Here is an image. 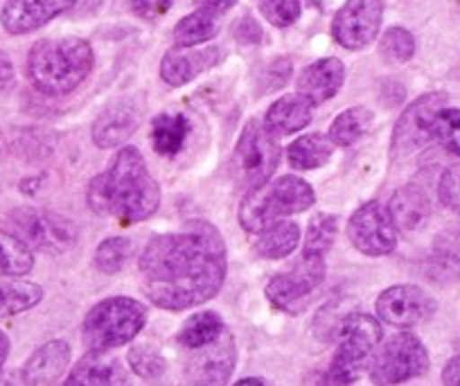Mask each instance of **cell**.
<instances>
[{
	"instance_id": "1",
	"label": "cell",
	"mask_w": 460,
	"mask_h": 386,
	"mask_svg": "<svg viewBox=\"0 0 460 386\" xmlns=\"http://www.w3.org/2000/svg\"><path fill=\"white\" fill-rule=\"evenodd\" d=\"M226 272L224 238L208 220H190L174 233L154 235L138 260L145 296L167 312H183L215 299Z\"/></svg>"
},
{
	"instance_id": "2",
	"label": "cell",
	"mask_w": 460,
	"mask_h": 386,
	"mask_svg": "<svg viewBox=\"0 0 460 386\" xmlns=\"http://www.w3.org/2000/svg\"><path fill=\"white\" fill-rule=\"evenodd\" d=\"M104 190L109 215L122 224H138L149 220L161 206V188L154 181L143 154L127 145L115 154L104 172Z\"/></svg>"
},
{
	"instance_id": "3",
	"label": "cell",
	"mask_w": 460,
	"mask_h": 386,
	"mask_svg": "<svg viewBox=\"0 0 460 386\" xmlns=\"http://www.w3.org/2000/svg\"><path fill=\"white\" fill-rule=\"evenodd\" d=\"M95 66V52L86 39H41L28 55V77L39 93L61 97L82 86Z\"/></svg>"
},
{
	"instance_id": "4",
	"label": "cell",
	"mask_w": 460,
	"mask_h": 386,
	"mask_svg": "<svg viewBox=\"0 0 460 386\" xmlns=\"http://www.w3.org/2000/svg\"><path fill=\"white\" fill-rule=\"evenodd\" d=\"M314 202H316V194L307 181L291 175L278 176L246 193L240 206V224L246 233L258 235L285 217L307 211L314 206Z\"/></svg>"
},
{
	"instance_id": "5",
	"label": "cell",
	"mask_w": 460,
	"mask_h": 386,
	"mask_svg": "<svg viewBox=\"0 0 460 386\" xmlns=\"http://www.w3.org/2000/svg\"><path fill=\"white\" fill-rule=\"evenodd\" d=\"M147 323V308L131 296H111L88 310L82 341L93 353H111L131 344Z\"/></svg>"
},
{
	"instance_id": "6",
	"label": "cell",
	"mask_w": 460,
	"mask_h": 386,
	"mask_svg": "<svg viewBox=\"0 0 460 386\" xmlns=\"http://www.w3.org/2000/svg\"><path fill=\"white\" fill-rule=\"evenodd\" d=\"M382 344V323L364 312L348 314L339 326V346L321 386H352L370 366L375 350Z\"/></svg>"
},
{
	"instance_id": "7",
	"label": "cell",
	"mask_w": 460,
	"mask_h": 386,
	"mask_svg": "<svg viewBox=\"0 0 460 386\" xmlns=\"http://www.w3.org/2000/svg\"><path fill=\"white\" fill-rule=\"evenodd\" d=\"M282 149L278 136H273L262 120H249L237 139L235 152L230 158V175L244 190H255L267 184L278 170Z\"/></svg>"
},
{
	"instance_id": "8",
	"label": "cell",
	"mask_w": 460,
	"mask_h": 386,
	"mask_svg": "<svg viewBox=\"0 0 460 386\" xmlns=\"http://www.w3.org/2000/svg\"><path fill=\"white\" fill-rule=\"evenodd\" d=\"M429 366L431 359L427 346L411 332H402L379 344L370 359L368 375L375 386H400L422 377Z\"/></svg>"
},
{
	"instance_id": "9",
	"label": "cell",
	"mask_w": 460,
	"mask_h": 386,
	"mask_svg": "<svg viewBox=\"0 0 460 386\" xmlns=\"http://www.w3.org/2000/svg\"><path fill=\"white\" fill-rule=\"evenodd\" d=\"M7 224L10 233L32 251L37 248V251L61 256L77 244V226L59 212L30 206L14 208L7 215Z\"/></svg>"
},
{
	"instance_id": "10",
	"label": "cell",
	"mask_w": 460,
	"mask_h": 386,
	"mask_svg": "<svg viewBox=\"0 0 460 386\" xmlns=\"http://www.w3.org/2000/svg\"><path fill=\"white\" fill-rule=\"evenodd\" d=\"M449 95L442 91L424 93L418 100L411 102L404 113L397 120L391 136V157L406 158L411 154L420 152L424 145L433 140V122L438 113L447 106Z\"/></svg>"
},
{
	"instance_id": "11",
	"label": "cell",
	"mask_w": 460,
	"mask_h": 386,
	"mask_svg": "<svg viewBox=\"0 0 460 386\" xmlns=\"http://www.w3.org/2000/svg\"><path fill=\"white\" fill-rule=\"evenodd\" d=\"M325 281V260L321 257L300 256L298 263L285 274H278L267 283L269 303L287 314H298L305 310L309 296Z\"/></svg>"
},
{
	"instance_id": "12",
	"label": "cell",
	"mask_w": 460,
	"mask_h": 386,
	"mask_svg": "<svg viewBox=\"0 0 460 386\" xmlns=\"http://www.w3.org/2000/svg\"><path fill=\"white\" fill-rule=\"evenodd\" d=\"M348 238L352 247L368 257H382L395 251L397 229L388 208L379 202H368L352 212L348 221Z\"/></svg>"
},
{
	"instance_id": "13",
	"label": "cell",
	"mask_w": 460,
	"mask_h": 386,
	"mask_svg": "<svg viewBox=\"0 0 460 386\" xmlns=\"http://www.w3.org/2000/svg\"><path fill=\"white\" fill-rule=\"evenodd\" d=\"M382 21V0H345L332 21V37L345 50H361L377 39Z\"/></svg>"
},
{
	"instance_id": "14",
	"label": "cell",
	"mask_w": 460,
	"mask_h": 386,
	"mask_svg": "<svg viewBox=\"0 0 460 386\" xmlns=\"http://www.w3.org/2000/svg\"><path fill=\"white\" fill-rule=\"evenodd\" d=\"M375 310L384 323L409 330L431 321L438 312V301L418 285H393L379 294Z\"/></svg>"
},
{
	"instance_id": "15",
	"label": "cell",
	"mask_w": 460,
	"mask_h": 386,
	"mask_svg": "<svg viewBox=\"0 0 460 386\" xmlns=\"http://www.w3.org/2000/svg\"><path fill=\"white\" fill-rule=\"evenodd\" d=\"M190 353L192 355L185 364V377L190 386H228L230 375L237 366L235 337L228 330H224V335L210 346Z\"/></svg>"
},
{
	"instance_id": "16",
	"label": "cell",
	"mask_w": 460,
	"mask_h": 386,
	"mask_svg": "<svg viewBox=\"0 0 460 386\" xmlns=\"http://www.w3.org/2000/svg\"><path fill=\"white\" fill-rule=\"evenodd\" d=\"M75 3L77 0H5L0 23L5 32L21 37V34L34 32L55 21L57 16L73 10Z\"/></svg>"
},
{
	"instance_id": "17",
	"label": "cell",
	"mask_w": 460,
	"mask_h": 386,
	"mask_svg": "<svg viewBox=\"0 0 460 386\" xmlns=\"http://www.w3.org/2000/svg\"><path fill=\"white\" fill-rule=\"evenodd\" d=\"M224 52L217 46L208 48H179L174 46L165 52L161 61V77L167 86H185L206 70L215 68L221 61Z\"/></svg>"
},
{
	"instance_id": "18",
	"label": "cell",
	"mask_w": 460,
	"mask_h": 386,
	"mask_svg": "<svg viewBox=\"0 0 460 386\" xmlns=\"http://www.w3.org/2000/svg\"><path fill=\"white\" fill-rule=\"evenodd\" d=\"M64 386H131V373L113 355L88 350L68 373Z\"/></svg>"
},
{
	"instance_id": "19",
	"label": "cell",
	"mask_w": 460,
	"mask_h": 386,
	"mask_svg": "<svg viewBox=\"0 0 460 386\" xmlns=\"http://www.w3.org/2000/svg\"><path fill=\"white\" fill-rule=\"evenodd\" d=\"M140 113L138 106L129 100L113 102L100 113V118L93 122V143L100 149L120 148L125 140L131 139L138 129Z\"/></svg>"
},
{
	"instance_id": "20",
	"label": "cell",
	"mask_w": 460,
	"mask_h": 386,
	"mask_svg": "<svg viewBox=\"0 0 460 386\" xmlns=\"http://www.w3.org/2000/svg\"><path fill=\"white\" fill-rule=\"evenodd\" d=\"M343 82V61L336 59V57H325V59H318L314 61V64H309L307 68L300 73L298 82H296V91H298V95H303L305 100H309L316 106L332 100V97L341 91Z\"/></svg>"
},
{
	"instance_id": "21",
	"label": "cell",
	"mask_w": 460,
	"mask_h": 386,
	"mask_svg": "<svg viewBox=\"0 0 460 386\" xmlns=\"http://www.w3.org/2000/svg\"><path fill=\"white\" fill-rule=\"evenodd\" d=\"M70 364V346L64 339H52L30 355L21 368L25 386H50L59 380Z\"/></svg>"
},
{
	"instance_id": "22",
	"label": "cell",
	"mask_w": 460,
	"mask_h": 386,
	"mask_svg": "<svg viewBox=\"0 0 460 386\" xmlns=\"http://www.w3.org/2000/svg\"><path fill=\"white\" fill-rule=\"evenodd\" d=\"M388 215H391L393 224L397 230H418L427 224L429 215H431V202L429 194L424 193L420 185H402L393 193L391 202H388Z\"/></svg>"
},
{
	"instance_id": "23",
	"label": "cell",
	"mask_w": 460,
	"mask_h": 386,
	"mask_svg": "<svg viewBox=\"0 0 460 386\" xmlns=\"http://www.w3.org/2000/svg\"><path fill=\"white\" fill-rule=\"evenodd\" d=\"M314 115V104L309 100H305L303 95L294 93V95H285L280 100L273 102L267 109L262 122L267 124V129L273 136H291L300 129L307 127L312 122Z\"/></svg>"
},
{
	"instance_id": "24",
	"label": "cell",
	"mask_w": 460,
	"mask_h": 386,
	"mask_svg": "<svg viewBox=\"0 0 460 386\" xmlns=\"http://www.w3.org/2000/svg\"><path fill=\"white\" fill-rule=\"evenodd\" d=\"M300 244V226L296 221L282 220L258 233L255 239V253L267 260H282L291 256Z\"/></svg>"
},
{
	"instance_id": "25",
	"label": "cell",
	"mask_w": 460,
	"mask_h": 386,
	"mask_svg": "<svg viewBox=\"0 0 460 386\" xmlns=\"http://www.w3.org/2000/svg\"><path fill=\"white\" fill-rule=\"evenodd\" d=\"M43 301V290L37 283L23 278H0V319L30 312Z\"/></svg>"
},
{
	"instance_id": "26",
	"label": "cell",
	"mask_w": 460,
	"mask_h": 386,
	"mask_svg": "<svg viewBox=\"0 0 460 386\" xmlns=\"http://www.w3.org/2000/svg\"><path fill=\"white\" fill-rule=\"evenodd\" d=\"M190 136V122L183 113H161L152 122L154 152L161 157H176Z\"/></svg>"
},
{
	"instance_id": "27",
	"label": "cell",
	"mask_w": 460,
	"mask_h": 386,
	"mask_svg": "<svg viewBox=\"0 0 460 386\" xmlns=\"http://www.w3.org/2000/svg\"><path fill=\"white\" fill-rule=\"evenodd\" d=\"M375 115L366 106H350L334 118L330 127V140L334 148H352L373 129Z\"/></svg>"
},
{
	"instance_id": "28",
	"label": "cell",
	"mask_w": 460,
	"mask_h": 386,
	"mask_svg": "<svg viewBox=\"0 0 460 386\" xmlns=\"http://www.w3.org/2000/svg\"><path fill=\"white\" fill-rule=\"evenodd\" d=\"M334 154V143L325 134H305L287 148V161L296 170H316Z\"/></svg>"
},
{
	"instance_id": "29",
	"label": "cell",
	"mask_w": 460,
	"mask_h": 386,
	"mask_svg": "<svg viewBox=\"0 0 460 386\" xmlns=\"http://www.w3.org/2000/svg\"><path fill=\"white\" fill-rule=\"evenodd\" d=\"M226 326H224V319L219 317L217 312H197L183 323L181 332L176 335V341H179L183 348L188 350H199L203 346H210L212 341L219 339L224 335Z\"/></svg>"
},
{
	"instance_id": "30",
	"label": "cell",
	"mask_w": 460,
	"mask_h": 386,
	"mask_svg": "<svg viewBox=\"0 0 460 386\" xmlns=\"http://www.w3.org/2000/svg\"><path fill=\"white\" fill-rule=\"evenodd\" d=\"M34 253L10 230L0 229V278H23L32 272Z\"/></svg>"
},
{
	"instance_id": "31",
	"label": "cell",
	"mask_w": 460,
	"mask_h": 386,
	"mask_svg": "<svg viewBox=\"0 0 460 386\" xmlns=\"http://www.w3.org/2000/svg\"><path fill=\"white\" fill-rule=\"evenodd\" d=\"M336 235H339V220L332 212H318V215H314L309 220L307 230H305L303 256L325 260L330 248L334 247Z\"/></svg>"
},
{
	"instance_id": "32",
	"label": "cell",
	"mask_w": 460,
	"mask_h": 386,
	"mask_svg": "<svg viewBox=\"0 0 460 386\" xmlns=\"http://www.w3.org/2000/svg\"><path fill=\"white\" fill-rule=\"evenodd\" d=\"M219 32V19L194 10L192 14L183 16L174 28V43L179 48H199L201 43L210 41Z\"/></svg>"
},
{
	"instance_id": "33",
	"label": "cell",
	"mask_w": 460,
	"mask_h": 386,
	"mask_svg": "<svg viewBox=\"0 0 460 386\" xmlns=\"http://www.w3.org/2000/svg\"><path fill=\"white\" fill-rule=\"evenodd\" d=\"M134 253L129 238H106L95 251V267L102 274H118Z\"/></svg>"
},
{
	"instance_id": "34",
	"label": "cell",
	"mask_w": 460,
	"mask_h": 386,
	"mask_svg": "<svg viewBox=\"0 0 460 386\" xmlns=\"http://www.w3.org/2000/svg\"><path fill=\"white\" fill-rule=\"evenodd\" d=\"M379 52L388 64H406L415 55V39L406 28H388L379 41Z\"/></svg>"
},
{
	"instance_id": "35",
	"label": "cell",
	"mask_w": 460,
	"mask_h": 386,
	"mask_svg": "<svg viewBox=\"0 0 460 386\" xmlns=\"http://www.w3.org/2000/svg\"><path fill=\"white\" fill-rule=\"evenodd\" d=\"M422 274L433 285H454L460 281V256L451 251H438L424 263Z\"/></svg>"
},
{
	"instance_id": "36",
	"label": "cell",
	"mask_w": 460,
	"mask_h": 386,
	"mask_svg": "<svg viewBox=\"0 0 460 386\" xmlns=\"http://www.w3.org/2000/svg\"><path fill=\"white\" fill-rule=\"evenodd\" d=\"M127 362H129L131 371L143 377V380H156L167 368V362L161 355V350H156L149 344L134 346L129 355H127Z\"/></svg>"
},
{
	"instance_id": "37",
	"label": "cell",
	"mask_w": 460,
	"mask_h": 386,
	"mask_svg": "<svg viewBox=\"0 0 460 386\" xmlns=\"http://www.w3.org/2000/svg\"><path fill=\"white\" fill-rule=\"evenodd\" d=\"M433 140L442 145L449 154L460 158V109H445L433 122Z\"/></svg>"
},
{
	"instance_id": "38",
	"label": "cell",
	"mask_w": 460,
	"mask_h": 386,
	"mask_svg": "<svg viewBox=\"0 0 460 386\" xmlns=\"http://www.w3.org/2000/svg\"><path fill=\"white\" fill-rule=\"evenodd\" d=\"M260 12L273 28H289L300 19V0H260Z\"/></svg>"
},
{
	"instance_id": "39",
	"label": "cell",
	"mask_w": 460,
	"mask_h": 386,
	"mask_svg": "<svg viewBox=\"0 0 460 386\" xmlns=\"http://www.w3.org/2000/svg\"><path fill=\"white\" fill-rule=\"evenodd\" d=\"M438 199L449 211L460 212V163L449 166L438 181Z\"/></svg>"
},
{
	"instance_id": "40",
	"label": "cell",
	"mask_w": 460,
	"mask_h": 386,
	"mask_svg": "<svg viewBox=\"0 0 460 386\" xmlns=\"http://www.w3.org/2000/svg\"><path fill=\"white\" fill-rule=\"evenodd\" d=\"M131 12L145 21H156L172 10L174 0H129Z\"/></svg>"
},
{
	"instance_id": "41",
	"label": "cell",
	"mask_w": 460,
	"mask_h": 386,
	"mask_svg": "<svg viewBox=\"0 0 460 386\" xmlns=\"http://www.w3.org/2000/svg\"><path fill=\"white\" fill-rule=\"evenodd\" d=\"M86 202L95 215H109V203H106V190H104V175H97L95 179L88 184L86 188Z\"/></svg>"
},
{
	"instance_id": "42",
	"label": "cell",
	"mask_w": 460,
	"mask_h": 386,
	"mask_svg": "<svg viewBox=\"0 0 460 386\" xmlns=\"http://www.w3.org/2000/svg\"><path fill=\"white\" fill-rule=\"evenodd\" d=\"M262 28H260L258 21L253 16H242L235 25V39L244 46H258L262 41Z\"/></svg>"
},
{
	"instance_id": "43",
	"label": "cell",
	"mask_w": 460,
	"mask_h": 386,
	"mask_svg": "<svg viewBox=\"0 0 460 386\" xmlns=\"http://www.w3.org/2000/svg\"><path fill=\"white\" fill-rule=\"evenodd\" d=\"M235 5H237V0H194V7H197L199 12H206V14L215 16V19L224 16L230 7H235Z\"/></svg>"
},
{
	"instance_id": "44",
	"label": "cell",
	"mask_w": 460,
	"mask_h": 386,
	"mask_svg": "<svg viewBox=\"0 0 460 386\" xmlns=\"http://www.w3.org/2000/svg\"><path fill=\"white\" fill-rule=\"evenodd\" d=\"M14 64H12L10 55L7 52H0V93L10 91L14 86Z\"/></svg>"
},
{
	"instance_id": "45",
	"label": "cell",
	"mask_w": 460,
	"mask_h": 386,
	"mask_svg": "<svg viewBox=\"0 0 460 386\" xmlns=\"http://www.w3.org/2000/svg\"><path fill=\"white\" fill-rule=\"evenodd\" d=\"M442 386H460V353L442 368Z\"/></svg>"
},
{
	"instance_id": "46",
	"label": "cell",
	"mask_w": 460,
	"mask_h": 386,
	"mask_svg": "<svg viewBox=\"0 0 460 386\" xmlns=\"http://www.w3.org/2000/svg\"><path fill=\"white\" fill-rule=\"evenodd\" d=\"M0 386H25L21 371L14 373H0Z\"/></svg>"
},
{
	"instance_id": "47",
	"label": "cell",
	"mask_w": 460,
	"mask_h": 386,
	"mask_svg": "<svg viewBox=\"0 0 460 386\" xmlns=\"http://www.w3.org/2000/svg\"><path fill=\"white\" fill-rule=\"evenodd\" d=\"M7 355H10V337L0 330V373H3V366H5Z\"/></svg>"
},
{
	"instance_id": "48",
	"label": "cell",
	"mask_w": 460,
	"mask_h": 386,
	"mask_svg": "<svg viewBox=\"0 0 460 386\" xmlns=\"http://www.w3.org/2000/svg\"><path fill=\"white\" fill-rule=\"evenodd\" d=\"M233 386H273L271 382H267L264 377H246V380L235 382Z\"/></svg>"
},
{
	"instance_id": "49",
	"label": "cell",
	"mask_w": 460,
	"mask_h": 386,
	"mask_svg": "<svg viewBox=\"0 0 460 386\" xmlns=\"http://www.w3.org/2000/svg\"><path fill=\"white\" fill-rule=\"evenodd\" d=\"M458 5H460V0H458Z\"/></svg>"
}]
</instances>
